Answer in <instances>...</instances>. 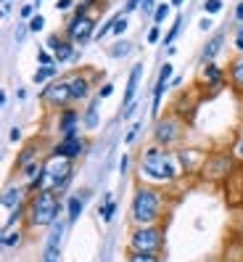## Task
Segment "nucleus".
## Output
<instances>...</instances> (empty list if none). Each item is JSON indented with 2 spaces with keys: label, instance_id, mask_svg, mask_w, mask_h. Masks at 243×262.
<instances>
[{
  "label": "nucleus",
  "instance_id": "nucleus-1",
  "mask_svg": "<svg viewBox=\"0 0 243 262\" xmlns=\"http://www.w3.org/2000/svg\"><path fill=\"white\" fill-rule=\"evenodd\" d=\"M71 178V159L66 157H58V154H53L51 159L42 162V169L40 175L32 180V188L37 193H48V191H64L66 183Z\"/></svg>",
  "mask_w": 243,
  "mask_h": 262
},
{
  "label": "nucleus",
  "instance_id": "nucleus-2",
  "mask_svg": "<svg viewBox=\"0 0 243 262\" xmlns=\"http://www.w3.org/2000/svg\"><path fill=\"white\" fill-rule=\"evenodd\" d=\"M161 196L154 188H138L132 199V217L140 228L143 225H154L156 217L161 214Z\"/></svg>",
  "mask_w": 243,
  "mask_h": 262
},
{
  "label": "nucleus",
  "instance_id": "nucleus-3",
  "mask_svg": "<svg viewBox=\"0 0 243 262\" xmlns=\"http://www.w3.org/2000/svg\"><path fill=\"white\" fill-rule=\"evenodd\" d=\"M140 172L151 180H172L175 178V167H172V157L161 148H148L143 154L140 162Z\"/></svg>",
  "mask_w": 243,
  "mask_h": 262
},
{
  "label": "nucleus",
  "instance_id": "nucleus-4",
  "mask_svg": "<svg viewBox=\"0 0 243 262\" xmlns=\"http://www.w3.org/2000/svg\"><path fill=\"white\" fill-rule=\"evenodd\" d=\"M58 209H61V202H58V193L56 191L37 193L35 202H32V225H37V228L53 225Z\"/></svg>",
  "mask_w": 243,
  "mask_h": 262
},
{
  "label": "nucleus",
  "instance_id": "nucleus-5",
  "mask_svg": "<svg viewBox=\"0 0 243 262\" xmlns=\"http://www.w3.org/2000/svg\"><path fill=\"white\" fill-rule=\"evenodd\" d=\"M161 241H164V236H161L159 228L143 225V228H138L132 233L130 246H132V252H140V254H156L161 249Z\"/></svg>",
  "mask_w": 243,
  "mask_h": 262
},
{
  "label": "nucleus",
  "instance_id": "nucleus-6",
  "mask_svg": "<svg viewBox=\"0 0 243 262\" xmlns=\"http://www.w3.org/2000/svg\"><path fill=\"white\" fill-rule=\"evenodd\" d=\"M42 98H45V103H48V106H56V109H61V106H66L69 101H74V98H71V85H69V80H56V82H51L48 88L42 90Z\"/></svg>",
  "mask_w": 243,
  "mask_h": 262
},
{
  "label": "nucleus",
  "instance_id": "nucleus-7",
  "mask_svg": "<svg viewBox=\"0 0 243 262\" xmlns=\"http://www.w3.org/2000/svg\"><path fill=\"white\" fill-rule=\"evenodd\" d=\"M61 238H64V223H53L48 233V244H45V252H42V262H58Z\"/></svg>",
  "mask_w": 243,
  "mask_h": 262
},
{
  "label": "nucleus",
  "instance_id": "nucleus-8",
  "mask_svg": "<svg viewBox=\"0 0 243 262\" xmlns=\"http://www.w3.org/2000/svg\"><path fill=\"white\" fill-rule=\"evenodd\" d=\"M93 29H95L93 19L85 16V13H77V19H74L71 27H69V35H71L74 42H87L90 37H93Z\"/></svg>",
  "mask_w": 243,
  "mask_h": 262
},
{
  "label": "nucleus",
  "instance_id": "nucleus-9",
  "mask_svg": "<svg viewBox=\"0 0 243 262\" xmlns=\"http://www.w3.org/2000/svg\"><path fill=\"white\" fill-rule=\"evenodd\" d=\"M80 151H82V141L77 138V133L64 135V141L56 146V154H58V157H66V159H74Z\"/></svg>",
  "mask_w": 243,
  "mask_h": 262
},
{
  "label": "nucleus",
  "instance_id": "nucleus-10",
  "mask_svg": "<svg viewBox=\"0 0 243 262\" xmlns=\"http://www.w3.org/2000/svg\"><path fill=\"white\" fill-rule=\"evenodd\" d=\"M177 133H180V127H177L175 119H161L159 125H156V141L161 146H166V143L177 141Z\"/></svg>",
  "mask_w": 243,
  "mask_h": 262
},
{
  "label": "nucleus",
  "instance_id": "nucleus-11",
  "mask_svg": "<svg viewBox=\"0 0 243 262\" xmlns=\"http://www.w3.org/2000/svg\"><path fill=\"white\" fill-rule=\"evenodd\" d=\"M169 77H172V64H164V67H161V72H159V82H156L154 112H159V106H161V96H164V88H166V82H169Z\"/></svg>",
  "mask_w": 243,
  "mask_h": 262
},
{
  "label": "nucleus",
  "instance_id": "nucleus-12",
  "mask_svg": "<svg viewBox=\"0 0 243 262\" xmlns=\"http://www.w3.org/2000/svg\"><path fill=\"white\" fill-rule=\"evenodd\" d=\"M69 85H71V98H74V101L87 98V93H90V82L85 80V77L71 74V77H69Z\"/></svg>",
  "mask_w": 243,
  "mask_h": 262
},
{
  "label": "nucleus",
  "instance_id": "nucleus-13",
  "mask_svg": "<svg viewBox=\"0 0 243 262\" xmlns=\"http://www.w3.org/2000/svg\"><path fill=\"white\" fill-rule=\"evenodd\" d=\"M140 74H143V64H135L132 72H130V80H127V90H125V103H127V106H130L132 98H135V90H138Z\"/></svg>",
  "mask_w": 243,
  "mask_h": 262
},
{
  "label": "nucleus",
  "instance_id": "nucleus-14",
  "mask_svg": "<svg viewBox=\"0 0 243 262\" xmlns=\"http://www.w3.org/2000/svg\"><path fill=\"white\" fill-rule=\"evenodd\" d=\"M21 204H24V188H19V186L6 188V193H3V207H6V209H19Z\"/></svg>",
  "mask_w": 243,
  "mask_h": 262
},
{
  "label": "nucleus",
  "instance_id": "nucleus-15",
  "mask_svg": "<svg viewBox=\"0 0 243 262\" xmlns=\"http://www.w3.org/2000/svg\"><path fill=\"white\" fill-rule=\"evenodd\" d=\"M82 196L80 193H74L69 202H66V212H69V223H77L80 220V214H82Z\"/></svg>",
  "mask_w": 243,
  "mask_h": 262
},
{
  "label": "nucleus",
  "instance_id": "nucleus-16",
  "mask_svg": "<svg viewBox=\"0 0 243 262\" xmlns=\"http://www.w3.org/2000/svg\"><path fill=\"white\" fill-rule=\"evenodd\" d=\"M77 122H80V114L77 112H64V114H61V133L71 135L74 127H77Z\"/></svg>",
  "mask_w": 243,
  "mask_h": 262
},
{
  "label": "nucleus",
  "instance_id": "nucleus-17",
  "mask_svg": "<svg viewBox=\"0 0 243 262\" xmlns=\"http://www.w3.org/2000/svg\"><path fill=\"white\" fill-rule=\"evenodd\" d=\"M222 42H225L222 35H214V37H211V42H206V48H204V61H211V58H214L217 51L222 48Z\"/></svg>",
  "mask_w": 243,
  "mask_h": 262
},
{
  "label": "nucleus",
  "instance_id": "nucleus-18",
  "mask_svg": "<svg viewBox=\"0 0 243 262\" xmlns=\"http://www.w3.org/2000/svg\"><path fill=\"white\" fill-rule=\"evenodd\" d=\"M82 119H85V127H87V130H95V127H98V101L90 103V109H87V114H85Z\"/></svg>",
  "mask_w": 243,
  "mask_h": 262
},
{
  "label": "nucleus",
  "instance_id": "nucleus-19",
  "mask_svg": "<svg viewBox=\"0 0 243 262\" xmlns=\"http://www.w3.org/2000/svg\"><path fill=\"white\" fill-rule=\"evenodd\" d=\"M56 58L58 61H71L74 58V45L71 42H61V48L56 51Z\"/></svg>",
  "mask_w": 243,
  "mask_h": 262
},
{
  "label": "nucleus",
  "instance_id": "nucleus-20",
  "mask_svg": "<svg viewBox=\"0 0 243 262\" xmlns=\"http://www.w3.org/2000/svg\"><path fill=\"white\" fill-rule=\"evenodd\" d=\"M130 51H132V42H130V40H119V42L114 45V48H111V56H114V58H119V56H127Z\"/></svg>",
  "mask_w": 243,
  "mask_h": 262
},
{
  "label": "nucleus",
  "instance_id": "nucleus-21",
  "mask_svg": "<svg viewBox=\"0 0 243 262\" xmlns=\"http://www.w3.org/2000/svg\"><path fill=\"white\" fill-rule=\"evenodd\" d=\"M114 209H116V204H114V196H106V207H101V217L109 223L111 217H114Z\"/></svg>",
  "mask_w": 243,
  "mask_h": 262
},
{
  "label": "nucleus",
  "instance_id": "nucleus-22",
  "mask_svg": "<svg viewBox=\"0 0 243 262\" xmlns=\"http://www.w3.org/2000/svg\"><path fill=\"white\" fill-rule=\"evenodd\" d=\"M53 74H56V69H53V67H40V69H37V74L32 77V80L40 85V82H45V80H48V77H53Z\"/></svg>",
  "mask_w": 243,
  "mask_h": 262
},
{
  "label": "nucleus",
  "instance_id": "nucleus-23",
  "mask_svg": "<svg viewBox=\"0 0 243 262\" xmlns=\"http://www.w3.org/2000/svg\"><path fill=\"white\" fill-rule=\"evenodd\" d=\"M233 80H235V85L243 88V58H238L233 64Z\"/></svg>",
  "mask_w": 243,
  "mask_h": 262
},
{
  "label": "nucleus",
  "instance_id": "nucleus-24",
  "mask_svg": "<svg viewBox=\"0 0 243 262\" xmlns=\"http://www.w3.org/2000/svg\"><path fill=\"white\" fill-rule=\"evenodd\" d=\"M130 262H159L156 254H140V252H132L130 254Z\"/></svg>",
  "mask_w": 243,
  "mask_h": 262
},
{
  "label": "nucleus",
  "instance_id": "nucleus-25",
  "mask_svg": "<svg viewBox=\"0 0 243 262\" xmlns=\"http://www.w3.org/2000/svg\"><path fill=\"white\" fill-rule=\"evenodd\" d=\"M220 77H222V72H220L214 64H209V67H206V80H211V82L217 85V82H220Z\"/></svg>",
  "mask_w": 243,
  "mask_h": 262
},
{
  "label": "nucleus",
  "instance_id": "nucleus-26",
  "mask_svg": "<svg viewBox=\"0 0 243 262\" xmlns=\"http://www.w3.org/2000/svg\"><path fill=\"white\" fill-rule=\"evenodd\" d=\"M21 244V233H3V246H16Z\"/></svg>",
  "mask_w": 243,
  "mask_h": 262
},
{
  "label": "nucleus",
  "instance_id": "nucleus-27",
  "mask_svg": "<svg viewBox=\"0 0 243 262\" xmlns=\"http://www.w3.org/2000/svg\"><path fill=\"white\" fill-rule=\"evenodd\" d=\"M166 13H169V6H166V3H164V6H159V8L154 11V21H156V24H159V21H164V19H166Z\"/></svg>",
  "mask_w": 243,
  "mask_h": 262
},
{
  "label": "nucleus",
  "instance_id": "nucleus-28",
  "mask_svg": "<svg viewBox=\"0 0 243 262\" xmlns=\"http://www.w3.org/2000/svg\"><path fill=\"white\" fill-rule=\"evenodd\" d=\"M180 24H182V19H177V21L172 24V29H169V35L164 37V45H169V42H172V40L177 37V32H180Z\"/></svg>",
  "mask_w": 243,
  "mask_h": 262
},
{
  "label": "nucleus",
  "instance_id": "nucleus-29",
  "mask_svg": "<svg viewBox=\"0 0 243 262\" xmlns=\"http://www.w3.org/2000/svg\"><path fill=\"white\" fill-rule=\"evenodd\" d=\"M206 13H217L220 8H222V0H206Z\"/></svg>",
  "mask_w": 243,
  "mask_h": 262
},
{
  "label": "nucleus",
  "instance_id": "nucleus-30",
  "mask_svg": "<svg viewBox=\"0 0 243 262\" xmlns=\"http://www.w3.org/2000/svg\"><path fill=\"white\" fill-rule=\"evenodd\" d=\"M37 61H40V67H53L51 53H45V51H40V53H37Z\"/></svg>",
  "mask_w": 243,
  "mask_h": 262
},
{
  "label": "nucleus",
  "instance_id": "nucleus-31",
  "mask_svg": "<svg viewBox=\"0 0 243 262\" xmlns=\"http://www.w3.org/2000/svg\"><path fill=\"white\" fill-rule=\"evenodd\" d=\"M42 27H45V19L42 16H35L32 21H29V29H32V32H40Z\"/></svg>",
  "mask_w": 243,
  "mask_h": 262
},
{
  "label": "nucleus",
  "instance_id": "nucleus-32",
  "mask_svg": "<svg viewBox=\"0 0 243 262\" xmlns=\"http://www.w3.org/2000/svg\"><path fill=\"white\" fill-rule=\"evenodd\" d=\"M125 32H127V19H119L114 27V35H125Z\"/></svg>",
  "mask_w": 243,
  "mask_h": 262
},
{
  "label": "nucleus",
  "instance_id": "nucleus-33",
  "mask_svg": "<svg viewBox=\"0 0 243 262\" xmlns=\"http://www.w3.org/2000/svg\"><path fill=\"white\" fill-rule=\"evenodd\" d=\"M159 27H154V29H151V32H148V42H159Z\"/></svg>",
  "mask_w": 243,
  "mask_h": 262
},
{
  "label": "nucleus",
  "instance_id": "nucleus-34",
  "mask_svg": "<svg viewBox=\"0 0 243 262\" xmlns=\"http://www.w3.org/2000/svg\"><path fill=\"white\" fill-rule=\"evenodd\" d=\"M140 8H143V13H151V11H154V0H143Z\"/></svg>",
  "mask_w": 243,
  "mask_h": 262
},
{
  "label": "nucleus",
  "instance_id": "nucleus-35",
  "mask_svg": "<svg viewBox=\"0 0 243 262\" xmlns=\"http://www.w3.org/2000/svg\"><path fill=\"white\" fill-rule=\"evenodd\" d=\"M138 130H140V125H135V127L127 133V138H125V141H127V143H132V141H135V135H138Z\"/></svg>",
  "mask_w": 243,
  "mask_h": 262
},
{
  "label": "nucleus",
  "instance_id": "nucleus-36",
  "mask_svg": "<svg viewBox=\"0 0 243 262\" xmlns=\"http://www.w3.org/2000/svg\"><path fill=\"white\" fill-rule=\"evenodd\" d=\"M11 141H13V143H19V141H21V133H19V127H13V130H11Z\"/></svg>",
  "mask_w": 243,
  "mask_h": 262
},
{
  "label": "nucleus",
  "instance_id": "nucleus-37",
  "mask_svg": "<svg viewBox=\"0 0 243 262\" xmlns=\"http://www.w3.org/2000/svg\"><path fill=\"white\" fill-rule=\"evenodd\" d=\"M19 16H21V19H29V16H32V6H24Z\"/></svg>",
  "mask_w": 243,
  "mask_h": 262
},
{
  "label": "nucleus",
  "instance_id": "nucleus-38",
  "mask_svg": "<svg viewBox=\"0 0 243 262\" xmlns=\"http://www.w3.org/2000/svg\"><path fill=\"white\" fill-rule=\"evenodd\" d=\"M111 90H114L111 85H103V88H101V98H106V96H111Z\"/></svg>",
  "mask_w": 243,
  "mask_h": 262
},
{
  "label": "nucleus",
  "instance_id": "nucleus-39",
  "mask_svg": "<svg viewBox=\"0 0 243 262\" xmlns=\"http://www.w3.org/2000/svg\"><path fill=\"white\" fill-rule=\"evenodd\" d=\"M140 3H143V0H130V3H127V8H125V13H127V11H132L135 6H140Z\"/></svg>",
  "mask_w": 243,
  "mask_h": 262
},
{
  "label": "nucleus",
  "instance_id": "nucleus-40",
  "mask_svg": "<svg viewBox=\"0 0 243 262\" xmlns=\"http://www.w3.org/2000/svg\"><path fill=\"white\" fill-rule=\"evenodd\" d=\"M127 167H130V159L125 157V159H121V164H119V169H121V172H127Z\"/></svg>",
  "mask_w": 243,
  "mask_h": 262
},
{
  "label": "nucleus",
  "instance_id": "nucleus-41",
  "mask_svg": "<svg viewBox=\"0 0 243 262\" xmlns=\"http://www.w3.org/2000/svg\"><path fill=\"white\" fill-rule=\"evenodd\" d=\"M56 6H58V8H69V6H71V0H58Z\"/></svg>",
  "mask_w": 243,
  "mask_h": 262
},
{
  "label": "nucleus",
  "instance_id": "nucleus-42",
  "mask_svg": "<svg viewBox=\"0 0 243 262\" xmlns=\"http://www.w3.org/2000/svg\"><path fill=\"white\" fill-rule=\"evenodd\" d=\"M235 45H238V48L243 51V29H240V35H238V40H235Z\"/></svg>",
  "mask_w": 243,
  "mask_h": 262
},
{
  "label": "nucleus",
  "instance_id": "nucleus-43",
  "mask_svg": "<svg viewBox=\"0 0 243 262\" xmlns=\"http://www.w3.org/2000/svg\"><path fill=\"white\" fill-rule=\"evenodd\" d=\"M235 16H238V19H243V3H240V6L235 8Z\"/></svg>",
  "mask_w": 243,
  "mask_h": 262
},
{
  "label": "nucleus",
  "instance_id": "nucleus-44",
  "mask_svg": "<svg viewBox=\"0 0 243 262\" xmlns=\"http://www.w3.org/2000/svg\"><path fill=\"white\" fill-rule=\"evenodd\" d=\"M80 3H85V6H87V3H93V0H80Z\"/></svg>",
  "mask_w": 243,
  "mask_h": 262
},
{
  "label": "nucleus",
  "instance_id": "nucleus-45",
  "mask_svg": "<svg viewBox=\"0 0 243 262\" xmlns=\"http://www.w3.org/2000/svg\"><path fill=\"white\" fill-rule=\"evenodd\" d=\"M172 3H175V6H180V3H182V0H172Z\"/></svg>",
  "mask_w": 243,
  "mask_h": 262
},
{
  "label": "nucleus",
  "instance_id": "nucleus-46",
  "mask_svg": "<svg viewBox=\"0 0 243 262\" xmlns=\"http://www.w3.org/2000/svg\"><path fill=\"white\" fill-rule=\"evenodd\" d=\"M240 157H243V141H240Z\"/></svg>",
  "mask_w": 243,
  "mask_h": 262
},
{
  "label": "nucleus",
  "instance_id": "nucleus-47",
  "mask_svg": "<svg viewBox=\"0 0 243 262\" xmlns=\"http://www.w3.org/2000/svg\"><path fill=\"white\" fill-rule=\"evenodd\" d=\"M3 3H8V0H3Z\"/></svg>",
  "mask_w": 243,
  "mask_h": 262
}]
</instances>
